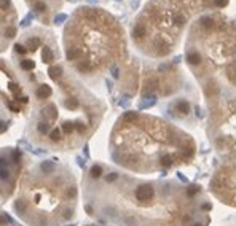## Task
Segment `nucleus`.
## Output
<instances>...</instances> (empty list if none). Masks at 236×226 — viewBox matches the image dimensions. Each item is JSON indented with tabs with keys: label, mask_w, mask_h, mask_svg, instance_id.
Segmentation results:
<instances>
[{
	"label": "nucleus",
	"mask_w": 236,
	"mask_h": 226,
	"mask_svg": "<svg viewBox=\"0 0 236 226\" xmlns=\"http://www.w3.org/2000/svg\"><path fill=\"white\" fill-rule=\"evenodd\" d=\"M11 61L29 101L26 134L34 143L72 151L91 139L105 105L67 65L53 30L37 26L18 34Z\"/></svg>",
	"instance_id": "obj_1"
},
{
	"label": "nucleus",
	"mask_w": 236,
	"mask_h": 226,
	"mask_svg": "<svg viewBox=\"0 0 236 226\" xmlns=\"http://www.w3.org/2000/svg\"><path fill=\"white\" fill-rule=\"evenodd\" d=\"M102 183L115 197L101 207V214L121 226H206L198 218L206 214L195 199L199 186L123 178L116 172L102 175Z\"/></svg>",
	"instance_id": "obj_2"
},
{
	"label": "nucleus",
	"mask_w": 236,
	"mask_h": 226,
	"mask_svg": "<svg viewBox=\"0 0 236 226\" xmlns=\"http://www.w3.org/2000/svg\"><path fill=\"white\" fill-rule=\"evenodd\" d=\"M196 143L188 134L159 118L126 111L110 136L113 162L133 174H156L193 161Z\"/></svg>",
	"instance_id": "obj_3"
},
{
	"label": "nucleus",
	"mask_w": 236,
	"mask_h": 226,
	"mask_svg": "<svg viewBox=\"0 0 236 226\" xmlns=\"http://www.w3.org/2000/svg\"><path fill=\"white\" fill-rule=\"evenodd\" d=\"M64 59L77 76L93 80L109 72L113 80L121 78L126 61V43L120 23L98 6L77 8L62 29Z\"/></svg>",
	"instance_id": "obj_4"
},
{
	"label": "nucleus",
	"mask_w": 236,
	"mask_h": 226,
	"mask_svg": "<svg viewBox=\"0 0 236 226\" xmlns=\"http://www.w3.org/2000/svg\"><path fill=\"white\" fill-rule=\"evenodd\" d=\"M78 186L69 167L45 159L21 174L15 210L30 226H59L75 215Z\"/></svg>",
	"instance_id": "obj_5"
},
{
	"label": "nucleus",
	"mask_w": 236,
	"mask_h": 226,
	"mask_svg": "<svg viewBox=\"0 0 236 226\" xmlns=\"http://www.w3.org/2000/svg\"><path fill=\"white\" fill-rule=\"evenodd\" d=\"M209 189L217 201L236 209V159L219 162L211 177Z\"/></svg>",
	"instance_id": "obj_6"
},
{
	"label": "nucleus",
	"mask_w": 236,
	"mask_h": 226,
	"mask_svg": "<svg viewBox=\"0 0 236 226\" xmlns=\"http://www.w3.org/2000/svg\"><path fill=\"white\" fill-rule=\"evenodd\" d=\"M24 171L23 154L16 148H5L0 153V197L10 199Z\"/></svg>",
	"instance_id": "obj_7"
},
{
	"label": "nucleus",
	"mask_w": 236,
	"mask_h": 226,
	"mask_svg": "<svg viewBox=\"0 0 236 226\" xmlns=\"http://www.w3.org/2000/svg\"><path fill=\"white\" fill-rule=\"evenodd\" d=\"M18 37V10L13 0H0V53L6 51Z\"/></svg>",
	"instance_id": "obj_8"
},
{
	"label": "nucleus",
	"mask_w": 236,
	"mask_h": 226,
	"mask_svg": "<svg viewBox=\"0 0 236 226\" xmlns=\"http://www.w3.org/2000/svg\"><path fill=\"white\" fill-rule=\"evenodd\" d=\"M29 5L32 13L41 19L43 24H48V21L58 15V11L62 6V0H24Z\"/></svg>",
	"instance_id": "obj_9"
},
{
	"label": "nucleus",
	"mask_w": 236,
	"mask_h": 226,
	"mask_svg": "<svg viewBox=\"0 0 236 226\" xmlns=\"http://www.w3.org/2000/svg\"><path fill=\"white\" fill-rule=\"evenodd\" d=\"M11 126V115L8 113V110L5 108V105L0 101V134H3L10 129Z\"/></svg>",
	"instance_id": "obj_10"
},
{
	"label": "nucleus",
	"mask_w": 236,
	"mask_h": 226,
	"mask_svg": "<svg viewBox=\"0 0 236 226\" xmlns=\"http://www.w3.org/2000/svg\"><path fill=\"white\" fill-rule=\"evenodd\" d=\"M174 111H177L174 116L184 118V116H187L190 113V104L187 101H184V99H179V101L174 102Z\"/></svg>",
	"instance_id": "obj_11"
},
{
	"label": "nucleus",
	"mask_w": 236,
	"mask_h": 226,
	"mask_svg": "<svg viewBox=\"0 0 236 226\" xmlns=\"http://www.w3.org/2000/svg\"><path fill=\"white\" fill-rule=\"evenodd\" d=\"M0 226H11L8 217H6L3 212H2V209H0Z\"/></svg>",
	"instance_id": "obj_12"
},
{
	"label": "nucleus",
	"mask_w": 236,
	"mask_h": 226,
	"mask_svg": "<svg viewBox=\"0 0 236 226\" xmlns=\"http://www.w3.org/2000/svg\"><path fill=\"white\" fill-rule=\"evenodd\" d=\"M214 5H216L217 8H223V6L228 5V0H214Z\"/></svg>",
	"instance_id": "obj_13"
}]
</instances>
